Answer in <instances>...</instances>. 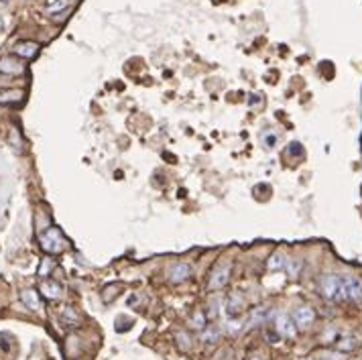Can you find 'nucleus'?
I'll return each instance as SVG.
<instances>
[{"instance_id": "39448f33", "label": "nucleus", "mask_w": 362, "mask_h": 360, "mask_svg": "<svg viewBox=\"0 0 362 360\" xmlns=\"http://www.w3.org/2000/svg\"><path fill=\"white\" fill-rule=\"evenodd\" d=\"M39 53V45L35 41H18L14 45V55L22 59H33Z\"/></svg>"}, {"instance_id": "dca6fc26", "label": "nucleus", "mask_w": 362, "mask_h": 360, "mask_svg": "<svg viewBox=\"0 0 362 360\" xmlns=\"http://www.w3.org/2000/svg\"><path fill=\"white\" fill-rule=\"evenodd\" d=\"M10 143L14 145V149H16L18 153L22 151V143H20V137H18V131H16V128H12V131H10Z\"/></svg>"}, {"instance_id": "6e6552de", "label": "nucleus", "mask_w": 362, "mask_h": 360, "mask_svg": "<svg viewBox=\"0 0 362 360\" xmlns=\"http://www.w3.org/2000/svg\"><path fill=\"white\" fill-rule=\"evenodd\" d=\"M0 71H4V73H22L24 67L14 57H2V59H0Z\"/></svg>"}, {"instance_id": "f3484780", "label": "nucleus", "mask_w": 362, "mask_h": 360, "mask_svg": "<svg viewBox=\"0 0 362 360\" xmlns=\"http://www.w3.org/2000/svg\"><path fill=\"white\" fill-rule=\"evenodd\" d=\"M63 320H65V322L69 320V322H73V324H75V322H77V316H75L71 310H65V312H63Z\"/></svg>"}, {"instance_id": "2eb2a0df", "label": "nucleus", "mask_w": 362, "mask_h": 360, "mask_svg": "<svg viewBox=\"0 0 362 360\" xmlns=\"http://www.w3.org/2000/svg\"><path fill=\"white\" fill-rule=\"evenodd\" d=\"M336 346H338V350H344V352H350V350H354V348L358 346V342H356L354 338H342V340H340L338 344H336Z\"/></svg>"}, {"instance_id": "f257e3e1", "label": "nucleus", "mask_w": 362, "mask_h": 360, "mask_svg": "<svg viewBox=\"0 0 362 360\" xmlns=\"http://www.w3.org/2000/svg\"><path fill=\"white\" fill-rule=\"evenodd\" d=\"M322 293L326 299L330 301H346V293H344V277L338 275H326L322 277Z\"/></svg>"}, {"instance_id": "1a4fd4ad", "label": "nucleus", "mask_w": 362, "mask_h": 360, "mask_svg": "<svg viewBox=\"0 0 362 360\" xmlns=\"http://www.w3.org/2000/svg\"><path fill=\"white\" fill-rule=\"evenodd\" d=\"M189 275H191V269H189V265H185V263H177V265L171 269V281H173V283L185 281V279H189Z\"/></svg>"}, {"instance_id": "9b49d317", "label": "nucleus", "mask_w": 362, "mask_h": 360, "mask_svg": "<svg viewBox=\"0 0 362 360\" xmlns=\"http://www.w3.org/2000/svg\"><path fill=\"white\" fill-rule=\"evenodd\" d=\"M22 96H24V94H22L20 90L2 92V94H0V104H10V102H12V104H16V102H20V100H22Z\"/></svg>"}, {"instance_id": "f03ea898", "label": "nucleus", "mask_w": 362, "mask_h": 360, "mask_svg": "<svg viewBox=\"0 0 362 360\" xmlns=\"http://www.w3.org/2000/svg\"><path fill=\"white\" fill-rule=\"evenodd\" d=\"M39 242H41L43 250L49 252V254H59V252H63L65 246H67V240H65L63 234L59 232V228H53V226L47 228L45 232H41Z\"/></svg>"}, {"instance_id": "4468645a", "label": "nucleus", "mask_w": 362, "mask_h": 360, "mask_svg": "<svg viewBox=\"0 0 362 360\" xmlns=\"http://www.w3.org/2000/svg\"><path fill=\"white\" fill-rule=\"evenodd\" d=\"M283 267H287L285 256H283V254H273V259H271V263H269V269L277 271V269H283Z\"/></svg>"}, {"instance_id": "7ed1b4c3", "label": "nucleus", "mask_w": 362, "mask_h": 360, "mask_svg": "<svg viewBox=\"0 0 362 360\" xmlns=\"http://www.w3.org/2000/svg\"><path fill=\"white\" fill-rule=\"evenodd\" d=\"M344 293L346 301L362 303V281L358 277H344Z\"/></svg>"}, {"instance_id": "6ab92c4d", "label": "nucleus", "mask_w": 362, "mask_h": 360, "mask_svg": "<svg viewBox=\"0 0 362 360\" xmlns=\"http://www.w3.org/2000/svg\"><path fill=\"white\" fill-rule=\"evenodd\" d=\"M324 360H334V358H324Z\"/></svg>"}, {"instance_id": "ddd939ff", "label": "nucleus", "mask_w": 362, "mask_h": 360, "mask_svg": "<svg viewBox=\"0 0 362 360\" xmlns=\"http://www.w3.org/2000/svg\"><path fill=\"white\" fill-rule=\"evenodd\" d=\"M71 4V0H55L53 4H49V14H55V12H61L63 8H67Z\"/></svg>"}, {"instance_id": "423d86ee", "label": "nucleus", "mask_w": 362, "mask_h": 360, "mask_svg": "<svg viewBox=\"0 0 362 360\" xmlns=\"http://www.w3.org/2000/svg\"><path fill=\"white\" fill-rule=\"evenodd\" d=\"M277 332L281 334V336H285V338H293V336H295L293 320H291L287 314H279V316H277Z\"/></svg>"}, {"instance_id": "f8f14e48", "label": "nucleus", "mask_w": 362, "mask_h": 360, "mask_svg": "<svg viewBox=\"0 0 362 360\" xmlns=\"http://www.w3.org/2000/svg\"><path fill=\"white\" fill-rule=\"evenodd\" d=\"M20 297H22V301H24V303H27V305L31 307V310H39V307H41L39 295H37L35 291H31V289H29V291H24Z\"/></svg>"}, {"instance_id": "9d476101", "label": "nucleus", "mask_w": 362, "mask_h": 360, "mask_svg": "<svg viewBox=\"0 0 362 360\" xmlns=\"http://www.w3.org/2000/svg\"><path fill=\"white\" fill-rule=\"evenodd\" d=\"M41 293L45 297H49V299H57L61 295V287L53 281H43L41 283Z\"/></svg>"}, {"instance_id": "0eeeda50", "label": "nucleus", "mask_w": 362, "mask_h": 360, "mask_svg": "<svg viewBox=\"0 0 362 360\" xmlns=\"http://www.w3.org/2000/svg\"><path fill=\"white\" fill-rule=\"evenodd\" d=\"M314 320H316V314H314L312 307H299V310L295 312V316H293V322H295L299 328L312 326Z\"/></svg>"}, {"instance_id": "20e7f679", "label": "nucleus", "mask_w": 362, "mask_h": 360, "mask_svg": "<svg viewBox=\"0 0 362 360\" xmlns=\"http://www.w3.org/2000/svg\"><path fill=\"white\" fill-rule=\"evenodd\" d=\"M230 271H232L230 263H224V265L216 267L214 273H212V279H210V289H222L230 279Z\"/></svg>"}, {"instance_id": "a211bd4d", "label": "nucleus", "mask_w": 362, "mask_h": 360, "mask_svg": "<svg viewBox=\"0 0 362 360\" xmlns=\"http://www.w3.org/2000/svg\"><path fill=\"white\" fill-rule=\"evenodd\" d=\"M0 29H2V20H0Z\"/></svg>"}]
</instances>
